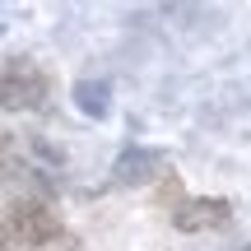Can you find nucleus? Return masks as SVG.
I'll return each instance as SVG.
<instances>
[{"instance_id": "obj_6", "label": "nucleus", "mask_w": 251, "mask_h": 251, "mask_svg": "<svg viewBox=\"0 0 251 251\" xmlns=\"http://www.w3.org/2000/svg\"><path fill=\"white\" fill-rule=\"evenodd\" d=\"M181 200H186V196H181V177H177V172H163V177H158V205L163 209H177Z\"/></svg>"}, {"instance_id": "obj_8", "label": "nucleus", "mask_w": 251, "mask_h": 251, "mask_svg": "<svg viewBox=\"0 0 251 251\" xmlns=\"http://www.w3.org/2000/svg\"><path fill=\"white\" fill-rule=\"evenodd\" d=\"M0 251H9V247H0Z\"/></svg>"}, {"instance_id": "obj_3", "label": "nucleus", "mask_w": 251, "mask_h": 251, "mask_svg": "<svg viewBox=\"0 0 251 251\" xmlns=\"http://www.w3.org/2000/svg\"><path fill=\"white\" fill-rule=\"evenodd\" d=\"M233 219V200L224 196H200V200H181L172 209V228L177 233H209V228H224Z\"/></svg>"}, {"instance_id": "obj_4", "label": "nucleus", "mask_w": 251, "mask_h": 251, "mask_svg": "<svg viewBox=\"0 0 251 251\" xmlns=\"http://www.w3.org/2000/svg\"><path fill=\"white\" fill-rule=\"evenodd\" d=\"M163 168H168L163 149H126L117 158V168H112V181L117 186H149V181L163 177Z\"/></svg>"}, {"instance_id": "obj_2", "label": "nucleus", "mask_w": 251, "mask_h": 251, "mask_svg": "<svg viewBox=\"0 0 251 251\" xmlns=\"http://www.w3.org/2000/svg\"><path fill=\"white\" fill-rule=\"evenodd\" d=\"M47 93H51V79H47L33 61L14 56L9 65H0V107L37 112V107H47Z\"/></svg>"}, {"instance_id": "obj_1", "label": "nucleus", "mask_w": 251, "mask_h": 251, "mask_svg": "<svg viewBox=\"0 0 251 251\" xmlns=\"http://www.w3.org/2000/svg\"><path fill=\"white\" fill-rule=\"evenodd\" d=\"M51 247V242H70L75 251V237L65 233L61 214L42 200H14V205L0 209V247Z\"/></svg>"}, {"instance_id": "obj_5", "label": "nucleus", "mask_w": 251, "mask_h": 251, "mask_svg": "<svg viewBox=\"0 0 251 251\" xmlns=\"http://www.w3.org/2000/svg\"><path fill=\"white\" fill-rule=\"evenodd\" d=\"M75 107L84 112V117H93V121H102L112 112V89L102 79H79L75 84Z\"/></svg>"}, {"instance_id": "obj_7", "label": "nucleus", "mask_w": 251, "mask_h": 251, "mask_svg": "<svg viewBox=\"0 0 251 251\" xmlns=\"http://www.w3.org/2000/svg\"><path fill=\"white\" fill-rule=\"evenodd\" d=\"M9 158H14V135H9V130H0V172L9 168Z\"/></svg>"}]
</instances>
